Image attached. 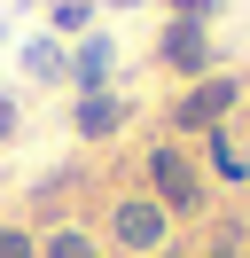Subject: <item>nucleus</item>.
Listing matches in <instances>:
<instances>
[{
  "label": "nucleus",
  "mask_w": 250,
  "mask_h": 258,
  "mask_svg": "<svg viewBox=\"0 0 250 258\" xmlns=\"http://www.w3.org/2000/svg\"><path fill=\"white\" fill-rule=\"evenodd\" d=\"M149 180H156V196H164L172 211H196L203 204V188H196V172H188L180 149H156V157H149Z\"/></svg>",
  "instance_id": "f257e3e1"
},
{
  "label": "nucleus",
  "mask_w": 250,
  "mask_h": 258,
  "mask_svg": "<svg viewBox=\"0 0 250 258\" xmlns=\"http://www.w3.org/2000/svg\"><path fill=\"white\" fill-rule=\"evenodd\" d=\"M227 110H234V79H203V86H196V94H188L172 117H180V125H219Z\"/></svg>",
  "instance_id": "f03ea898"
},
{
  "label": "nucleus",
  "mask_w": 250,
  "mask_h": 258,
  "mask_svg": "<svg viewBox=\"0 0 250 258\" xmlns=\"http://www.w3.org/2000/svg\"><path fill=\"white\" fill-rule=\"evenodd\" d=\"M117 242L156 250V242H164V211H156V204H117Z\"/></svg>",
  "instance_id": "7ed1b4c3"
},
{
  "label": "nucleus",
  "mask_w": 250,
  "mask_h": 258,
  "mask_svg": "<svg viewBox=\"0 0 250 258\" xmlns=\"http://www.w3.org/2000/svg\"><path fill=\"white\" fill-rule=\"evenodd\" d=\"M164 63H172V71H203V63H211L203 24H172V32H164Z\"/></svg>",
  "instance_id": "20e7f679"
},
{
  "label": "nucleus",
  "mask_w": 250,
  "mask_h": 258,
  "mask_svg": "<svg viewBox=\"0 0 250 258\" xmlns=\"http://www.w3.org/2000/svg\"><path fill=\"white\" fill-rule=\"evenodd\" d=\"M125 125V102L117 94H86L78 102V133H86V141H102V133H117Z\"/></svg>",
  "instance_id": "39448f33"
},
{
  "label": "nucleus",
  "mask_w": 250,
  "mask_h": 258,
  "mask_svg": "<svg viewBox=\"0 0 250 258\" xmlns=\"http://www.w3.org/2000/svg\"><path fill=\"white\" fill-rule=\"evenodd\" d=\"M39 258H102V250H94L78 227H62V235H47V250H39Z\"/></svg>",
  "instance_id": "423d86ee"
},
{
  "label": "nucleus",
  "mask_w": 250,
  "mask_h": 258,
  "mask_svg": "<svg viewBox=\"0 0 250 258\" xmlns=\"http://www.w3.org/2000/svg\"><path fill=\"white\" fill-rule=\"evenodd\" d=\"M102 71H109V39H86V47H78V79H102Z\"/></svg>",
  "instance_id": "0eeeda50"
},
{
  "label": "nucleus",
  "mask_w": 250,
  "mask_h": 258,
  "mask_svg": "<svg viewBox=\"0 0 250 258\" xmlns=\"http://www.w3.org/2000/svg\"><path fill=\"white\" fill-rule=\"evenodd\" d=\"M0 258H39V250H31L24 227H0Z\"/></svg>",
  "instance_id": "6e6552de"
},
{
  "label": "nucleus",
  "mask_w": 250,
  "mask_h": 258,
  "mask_svg": "<svg viewBox=\"0 0 250 258\" xmlns=\"http://www.w3.org/2000/svg\"><path fill=\"white\" fill-rule=\"evenodd\" d=\"M86 24V0H55V32H78Z\"/></svg>",
  "instance_id": "1a4fd4ad"
},
{
  "label": "nucleus",
  "mask_w": 250,
  "mask_h": 258,
  "mask_svg": "<svg viewBox=\"0 0 250 258\" xmlns=\"http://www.w3.org/2000/svg\"><path fill=\"white\" fill-rule=\"evenodd\" d=\"M172 8H180V16H188V24H196V16H211L219 0H172Z\"/></svg>",
  "instance_id": "9d476101"
},
{
  "label": "nucleus",
  "mask_w": 250,
  "mask_h": 258,
  "mask_svg": "<svg viewBox=\"0 0 250 258\" xmlns=\"http://www.w3.org/2000/svg\"><path fill=\"white\" fill-rule=\"evenodd\" d=\"M8 133H16V102H0V141H8Z\"/></svg>",
  "instance_id": "9b49d317"
},
{
  "label": "nucleus",
  "mask_w": 250,
  "mask_h": 258,
  "mask_svg": "<svg viewBox=\"0 0 250 258\" xmlns=\"http://www.w3.org/2000/svg\"><path fill=\"white\" fill-rule=\"evenodd\" d=\"M156 258H172V250H156Z\"/></svg>",
  "instance_id": "f8f14e48"
}]
</instances>
